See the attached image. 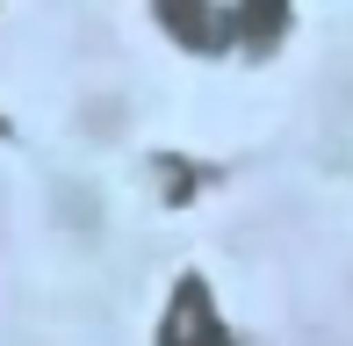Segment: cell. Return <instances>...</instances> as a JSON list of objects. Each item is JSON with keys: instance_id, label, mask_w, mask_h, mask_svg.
Listing matches in <instances>:
<instances>
[{"instance_id": "obj_1", "label": "cell", "mask_w": 353, "mask_h": 346, "mask_svg": "<svg viewBox=\"0 0 353 346\" xmlns=\"http://www.w3.org/2000/svg\"><path fill=\"white\" fill-rule=\"evenodd\" d=\"M159 346H231V332H223V318H216V303H210V289H202L195 274L173 289L166 325H159Z\"/></svg>"}, {"instance_id": "obj_2", "label": "cell", "mask_w": 353, "mask_h": 346, "mask_svg": "<svg viewBox=\"0 0 353 346\" xmlns=\"http://www.w3.org/2000/svg\"><path fill=\"white\" fill-rule=\"evenodd\" d=\"M159 22H166L173 43H188V51H223L231 43V14H223V0H159Z\"/></svg>"}, {"instance_id": "obj_3", "label": "cell", "mask_w": 353, "mask_h": 346, "mask_svg": "<svg viewBox=\"0 0 353 346\" xmlns=\"http://www.w3.org/2000/svg\"><path fill=\"white\" fill-rule=\"evenodd\" d=\"M281 29H288V0H238L231 8V37L245 43L252 58H267L281 43Z\"/></svg>"}]
</instances>
